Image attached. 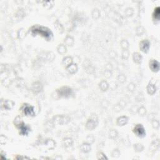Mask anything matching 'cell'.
Instances as JSON below:
<instances>
[{
	"instance_id": "ffe728a7",
	"label": "cell",
	"mask_w": 160,
	"mask_h": 160,
	"mask_svg": "<svg viewBox=\"0 0 160 160\" xmlns=\"http://www.w3.org/2000/svg\"><path fill=\"white\" fill-rule=\"evenodd\" d=\"M98 159H107V158L106 157V156L104 155V154H103V153H101V152H100V153H98Z\"/></svg>"
},
{
	"instance_id": "44dd1931",
	"label": "cell",
	"mask_w": 160,
	"mask_h": 160,
	"mask_svg": "<svg viewBox=\"0 0 160 160\" xmlns=\"http://www.w3.org/2000/svg\"><path fill=\"white\" fill-rule=\"evenodd\" d=\"M116 135H117V132L115 130H112L110 132V136L111 138H115V137L116 136Z\"/></svg>"
},
{
	"instance_id": "7a4b0ae2",
	"label": "cell",
	"mask_w": 160,
	"mask_h": 160,
	"mask_svg": "<svg viewBox=\"0 0 160 160\" xmlns=\"http://www.w3.org/2000/svg\"><path fill=\"white\" fill-rule=\"evenodd\" d=\"M57 93L60 97L68 98L73 94V90L69 87L63 86L57 89Z\"/></svg>"
},
{
	"instance_id": "e0dca14e",
	"label": "cell",
	"mask_w": 160,
	"mask_h": 160,
	"mask_svg": "<svg viewBox=\"0 0 160 160\" xmlns=\"http://www.w3.org/2000/svg\"><path fill=\"white\" fill-rule=\"evenodd\" d=\"M58 51L60 53L63 54L66 51V48L65 46H64L63 44H60V46L58 48Z\"/></svg>"
},
{
	"instance_id": "7c38bea8",
	"label": "cell",
	"mask_w": 160,
	"mask_h": 160,
	"mask_svg": "<svg viewBox=\"0 0 160 160\" xmlns=\"http://www.w3.org/2000/svg\"><path fill=\"white\" fill-rule=\"evenodd\" d=\"M81 149L84 153H88L91 150V146L87 143H84L81 146Z\"/></svg>"
},
{
	"instance_id": "d6986e66",
	"label": "cell",
	"mask_w": 160,
	"mask_h": 160,
	"mask_svg": "<svg viewBox=\"0 0 160 160\" xmlns=\"http://www.w3.org/2000/svg\"><path fill=\"white\" fill-rule=\"evenodd\" d=\"M64 142H65V144L66 146H71V144H72V140L70 138H66V139H65L64 140Z\"/></svg>"
},
{
	"instance_id": "6da1fadb",
	"label": "cell",
	"mask_w": 160,
	"mask_h": 160,
	"mask_svg": "<svg viewBox=\"0 0 160 160\" xmlns=\"http://www.w3.org/2000/svg\"><path fill=\"white\" fill-rule=\"evenodd\" d=\"M29 31L33 36H41L48 41L51 40L53 38V33L46 27L34 25L29 29Z\"/></svg>"
},
{
	"instance_id": "5b68a950",
	"label": "cell",
	"mask_w": 160,
	"mask_h": 160,
	"mask_svg": "<svg viewBox=\"0 0 160 160\" xmlns=\"http://www.w3.org/2000/svg\"><path fill=\"white\" fill-rule=\"evenodd\" d=\"M98 124V118L96 116H92L90 119L88 120V121L86 122V126L88 130H93V129L95 128L96 127V126Z\"/></svg>"
},
{
	"instance_id": "52a82bcc",
	"label": "cell",
	"mask_w": 160,
	"mask_h": 160,
	"mask_svg": "<svg viewBox=\"0 0 160 160\" xmlns=\"http://www.w3.org/2000/svg\"><path fill=\"white\" fill-rule=\"evenodd\" d=\"M19 129H20V133L22 135H27L30 131V128L28 126L25 125L23 123H20Z\"/></svg>"
},
{
	"instance_id": "8992f818",
	"label": "cell",
	"mask_w": 160,
	"mask_h": 160,
	"mask_svg": "<svg viewBox=\"0 0 160 160\" xmlns=\"http://www.w3.org/2000/svg\"><path fill=\"white\" fill-rule=\"evenodd\" d=\"M150 47V43L148 40H143L139 43V48L144 53H147Z\"/></svg>"
},
{
	"instance_id": "9c48e42d",
	"label": "cell",
	"mask_w": 160,
	"mask_h": 160,
	"mask_svg": "<svg viewBox=\"0 0 160 160\" xmlns=\"http://www.w3.org/2000/svg\"><path fill=\"white\" fill-rule=\"evenodd\" d=\"M128 122V118L126 116H121L117 120V124L120 126L125 125Z\"/></svg>"
},
{
	"instance_id": "ba28073f",
	"label": "cell",
	"mask_w": 160,
	"mask_h": 160,
	"mask_svg": "<svg viewBox=\"0 0 160 160\" xmlns=\"http://www.w3.org/2000/svg\"><path fill=\"white\" fill-rule=\"evenodd\" d=\"M149 68L153 71L157 72V71H159V63L157 61H156V60H151L149 62Z\"/></svg>"
},
{
	"instance_id": "3957f363",
	"label": "cell",
	"mask_w": 160,
	"mask_h": 160,
	"mask_svg": "<svg viewBox=\"0 0 160 160\" xmlns=\"http://www.w3.org/2000/svg\"><path fill=\"white\" fill-rule=\"evenodd\" d=\"M23 113L26 116H34L35 113L34 111V108L31 106V105L28 104H25L23 105V106L21 108Z\"/></svg>"
},
{
	"instance_id": "ac0fdd59",
	"label": "cell",
	"mask_w": 160,
	"mask_h": 160,
	"mask_svg": "<svg viewBox=\"0 0 160 160\" xmlns=\"http://www.w3.org/2000/svg\"><path fill=\"white\" fill-rule=\"evenodd\" d=\"M71 62H72V59L70 57H66L64 58L63 60V63L66 66H69L71 65Z\"/></svg>"
},
{
	"instance_id": "8fae6325",
	"label": "cell",
	"mask_w": 160,
	"mask_h": 160,
	"mask_svg": "<svg viewBox=\"0 0 160 160\" xmlns=\"http://www.w3.org/2000/svg\"><path fill=\"white\" fill-rule=\"evenodd\" d=\"M133 59L136 63H140L142 60V56L139 53H135L133 54Z\"/></svg>"
},
{
	"instance_id": "30bf717a",
	"label": "cell",
	"mask_w": 160,
	"mask_h": 160,
	"mask_svg": "<svg viewBox=\"0 0 160 160\" xmlns=\"http://www.w3.org/2000/svg\"><path fill=\"white\" fill-rule=\"evenodd\" d=\"M14 103L13 101L10 100H6L5 101V103H4V108L6 110H11L13 108V107L14 106Z\"/></svg>"
},
{
	"instance_id": "4fadbf2b",
	"label": "cell",
	"mask_w": 160,
	"mask_h": 160,
	"mask_svg": "<svg viewBox=\"0 0 160 160\" xmlns=\"http://www.w3.org/2000/svg\"><path fill=\"white\" fill-rule=\"evenodd\" d=\"M67 70L70 73H75L78 70V68L76 65H70L67 67Z\"/></svg>"
},
{
	"instance_id": "9a60e30c",
	"label": "cell",
	"mask_w": 160,
	"mask_h": 160,
	"mask_svg": "<svg viewBox=\"0 0 160 160\" xmlns=\"http://www.w3.org/2000/svg\"><path fill=\"white\" fill-rule=\"evenodd\" d=\"M153 19H154V20H157V21H158L159 19V8H156L155 10H154V13H153Z\"/></svg>"
},
{
	"instance_id": "277c9868",
	"label": "cell",
	"mask_w": 160,
	"mask_h": 160,
	"mask_svg": "<svg viewBox=\"0 0 160 160\" xmlns=\"http://www.w3.org/2000/svg\"><path fill=\"white\" fill-rule=\"evenodd\" d=\"M133 132L134 134H136L138 137L140 138H143V137L145 136L146 135V131L144 130V127L143 125L141 124H138L136 125L133 128Z\"/></svg>"
},
{
	"instance_id": "5bb4252c",
	"label": "cell",
	"mask_w": 160,
	"mask_h": 160,
	"mask_svg": "<svg viewBox=\"0 0 160 160\" xmlns=\"http://www.w3.org/2000/svg\"><path fill=\"white\" fill-rule=\"evenodd\" d=\"M147 90L148 93L150 94H153L156 92V87L154 86V84H149V85L147 87Z\"/></svg>"
},
{
	"instance_id": "2e32d148",
	"label": "cell",
	"mask_w": 160,
	"mask_h": 160,
	"mask_svg": "<svg viewBox=\"0 0 160 160\" xmlns=\"http://www.w3.org/2000/svg\"><path fill=\"white\" fill-rule=\"evenodd\" d=\"M99 88L103 91H106L108 89V84L107 82L105 81H103L99 84Z\"/></svg>"
}]
</instances>
